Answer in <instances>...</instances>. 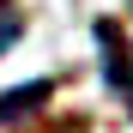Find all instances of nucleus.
I'll return each mask as SVG.
<instances>
[{
  "mask_svg": "<svg viewBox=\"0 0 133 133\" xmlns=\"http://www.w3.org/2000/svg\"><path fill=\"white\" fill-rule=\"evenodd\" d=\"M49 91H55L49 79H36V85H24V91H0V121H24L30 109H42V103H49Z\"/></svg>",
  "mask_w": 133,
  "mask_h": 133,
  "instance_id": "nucleus-2",
  "label": "nucleus"
},
{
  "mask_svg": "<svg viewBox=\"0 0 133 133\" xmlns=\"http://www.w3.org/2000/svg\"><path fill=\"white\" fill-rule=\"evenodd\" d=\"M12 36H18V24H12V18H0V49H12Z\"/></svg>",
  "mask_w": 133,
  "mask_h": 133,
  "instance_id": "nucleus-3",
  "label": "nucleus"
},
{
  "mask_svg": "<svg viewBox=\"0 0 133 133\" xmlns=\"http://www.w3.org/2000/svg\"><path fill=\"white\" fill-rule=\"evenodd\" d=\"M97 42H103V66H109V85L127 97V109H133V49H127V30L121 24H97Z\"/></svg>",
  "mask_w": 133,
  "mask_h": 133,
  "instance_id": "nucleus-1",
  "label": "nucleus"
}]
</instances>
